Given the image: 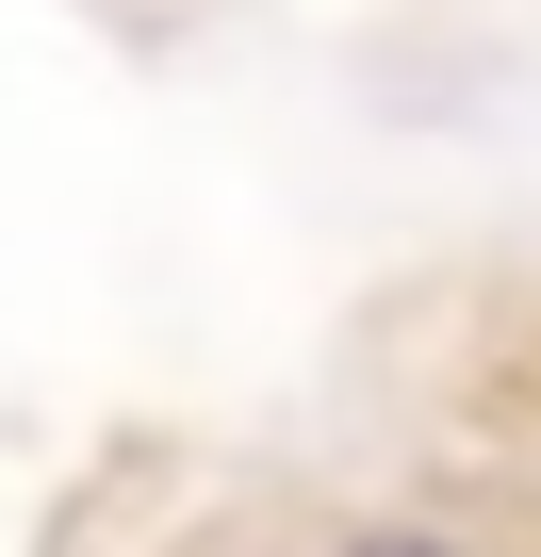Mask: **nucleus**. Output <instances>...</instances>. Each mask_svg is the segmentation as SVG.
<instances>
[{
  "mask_svg": "<svg viewBox=\"0 0 541 557\" xmlns=\"http://www.w3.org/2000/svg\"><path fill=\"white\" fill-rule=\"evenodd\" d=\"M345 557H459V541H410V524H378V541H345Z\"/></svg>",
  "mask_w": 541,
  "mask_h": 557,
  "instance_id": "nucleus-1",
  "label": "nucleus"
}]
</instances>
